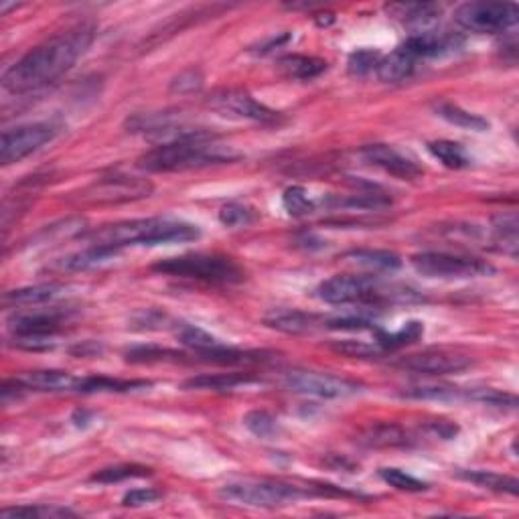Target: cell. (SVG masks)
<instances>
[{
	"label": "cell",
	"mask_w": 519,
	"mask_h": 519,
	"mask_svg": "<svg viewBox=\"0 0 519 519\" xmlns=\"http://www.w3.org/2000/svg\"><path fill=\"white\" fill-rule=\"evenodd\" d=\"M94 23H80L64 33L55 34L25 53L15 65L3 75V88L11 94H27L53 84L65 75L84 55L95 37Z\"/></svg>",
	"instance_id": "1"
},
{
	"label": "cell",
	"mask_w": 519,
	"mask_h": 519,
	"mask_svg": "<svg viewBox=\"0 0 519 519\" xmlns=\"http://www.w3.org/2000/svg\"><path fill=\"white\" fill-rule=\"evenodd\" d=\"M238 158L240 155L233 149L218 144L216 136L202 130L179 141L158 144L138 158V167L149 172H177L233 163Z\"/></svg>",
	"instance_id": "2"
},
{
	"label": "cell",
	"mask_w": 519,
	"mask_h": 519,
	"mask_svg": "<svg viewBox=\"0 0 519 519\" xmlns=\"http://www.w3.org/2000/svg\"><path fill=\"white\" fill-rule=\"evenodd\" d=\"M202 230L187 221L150 218L133 219L122 224L108 225L92 233V244L112 246L122 250L126 246H163V244H185V241L199 240Z\"/></svg>",
	"instance_id": "3"
},
{
	"label": "cell",
	"mask_w": 519,
	"mask_h": 519,
	"mask_svg": "<svg viewBox=\"0 0 519 519\" xmlns=\"http://www.w3.org/2000/svg\"><path fill=\"white\" fill-rule=\"evenodd\" d=\"M318 299L327 304H384L418 302L422 296L404 286L382 285L373 276L339 274L324 280L317 290Z\"/></svg>",
	"instance_id": "4"
},
{
	"label": "cell",
	"mask_w": 519,
	"mask_h": 519,
	"mask_svg": "<svg viewBox=\"0 0 519 519\" xmlns=\"http://www.w3.org/2000/svg\"><path fill=\"white\" fill-rule=\"evenodd\" d=\"M152 270L158 274L207 282V285H238L246 272L232 258L219 254H185L156 262Z\"/></svg>",
	"instance_id": "5"
},
{
	"label": "cell",
	"mask_w": 519,
	"mask_h": 519,
	"mask_svg": "<svg viewBox=\"0 0 519 519\" xmlns=\"http://www.w3.org/2000/svg\"><path fill=\"white\" fill-rule=\"evenodd\" d=\"M313 495L309 489L285 481H268V479H241L225 483L219 487V497L227 503L246 505V508H282Z\"/></svg>",
	"instance_id": "6"
},
{
	"label": "cell",
	"mask_w": 519,
	"mask_h": 519,
	"mask_svg": "<svg viewBox=\"0 0 519 519\" xmlns=\"http://www.w3.org/2000/svg\"><path fill=\"white\" fill-rule=\"evenodd\" d=\"M410 262L414 270L426 279H475L495 272L485 260L446 252H422L412 256Z\"/></svg>",
	"instance_id": "7"
},
{
	"label": "cell",
	"mask_w": 519,
	"mask_h": 519,
	"mask_svg": "<svg viewBox=\"0 0 519 519\" xmlns=\"http://www.w3.org/2000/svg\"><path fill=\"white\" fill-rule=\"evenodd\" d=\"M286 390L301 393V396L321 398V400H339L355 396L363 390L359 382H353L347 378H339L333 373L323 371H309V370H293L288 371L285 379Z\"/></svg>",
	"instance_id": "8"
},
{
	"label": "cell",
	"mask_w": 519,
	"mask_h": 519,
	"mask_svg": "<svg viewBox=\"0 0 519 519\" xmlns=\"http://www.w3.org/2000/svg\"><path fill=\"white\" fill-rule=\"evenodd\" d=\"M456 23L473 33H503L519 20L515 3H467L454 12Z\"/></svg>",
	"instance_id": "9"
},
{
	"label": "cell",
	"mask_w": 519,
	"mask_h": 519,
	"mask_svg": "<svg viewBox=\"0 0 519 519\" xmlns=\"http://www.w3.org/2000/svg\"><path fill=\"white\" fill-rule=\"evenodd\" d=\"M57 133L59 128L51 122H34L6 130L3 134V142H0V161H3V164L23 161L25 156L50 144Z\"/></svg>",
	"instance_id": "10"
},
{
	"label": "cell",
	"mask_w": 519,
	"mask_h": 519,
	"mask_svg": "<svg viewBox=\"0 0 519 519\" xmlns=\"http://www.w3.org/2000/svg\"><path fill=\"white\" fill-rule=\"evenodd\" d=\"M210 106L216 112L232 118H240V120H252V122H276L279 120V112L270 110L264 103H260L244 89H221L210 98Z\"/></svg>",
	"instance_id": "11"
},
{
	"label": "cell",
	"mask_w": 519,
	"mask_h": 519,
	"mask_svg": "<svg viewBox=\"0 0 519 519\" xmlns=\"http://www.w3.org/2000/svg\"><path fill=\"white\" fill-rule=\"evenodd\" d=\"M398 368L424 376H446V373H459L473 365V359L454 351H422L414 355L400 357Z\"/></svg>",
	"instance_id": "12"
},
{
	"label": "cell",
	"mask_w": 519,
	"mask_h": 519,
	"mask_svg": "<svg viewBox=\"0 0 519 519\" xmlns=\"http://www.w3.org/2000/svg\"><path fill=\"white\" fill-rule=\"evenodd\" d=\"M150 183L134 177H106L84 191L81 199L89 203H124L149 197Z\"/></svg>",
	"instance_id": "13"
},
{
	"label": "cell",
	"mask_w": 519,
	"mask_h": 519,
	"mask_svg": "<svg viewBox=\"0 0 519 519\" xmlns=\"http://www.w3.org/2000/svg\"><path fill=\"white\" fill-rule=\"evenodd\" d=\"M359 155H362L365 163L385 171L387 175L404 179V181H414V179L424 175V171L412 158L404 156L402 152L387 147V144H370V147H363Z\"/></svg>",
	"instance_id": "14"
},
{
	"label": "cell",
	"mask_w": 519,
	"mask_h": 519,
	"mask_svg": "<svg viewBox=\"0 0 519 519\" xmlns=\"http://www.w3.org/2000/svg\"><path fill=\"white\" fill-rule=\"evenodd\" d=\"M462 43V39L454 37V34H446V33H418L412 34L410 39H406V43H402L404 51L412 55L414 59H426V57H439V55L451 53L456 47Z\"/></svg>",
	"instance_id": "15"
},
{
	"label": "cell",
	"mask_w": 519,
	"mask_h": 519,
	"mask_svg": "<svg viewBox=\"0 0 519 519\" xmlns=\"http://www.w3.org/2000/svg\"><path fill=\"white\" fill-rule=\"evenodd\" d=\"M67 315L59 310L51 313H33V315H17L11 318V329L15 337H55L61 331L64 318Z\"/></svg>",
	"instance_id": "16"
},
{
	"label": "cell",
	"mask_w": 519,
	"mask_h": 519,
	"mask_svg": "<svg viewBox=\"0 0 519 519\" xmlns=\"http://www.w3.org/2000/svg\"><path fill=\"white\" fill-rule=\"evenodd\" d=\"M264 323L270 329L280 331V333L302 335V333H310V331H315L318 327V323H321V318L315 315L302 313V310H296V309H280L266 315Z\"/></svg>",
	"instance_id": "17"
},
{
	"label": "cell",
	"mask_w": 519,
	"mask_h": 519,
	"mask_svg": "<svg viewBox=\"0 0 519 519\" xmlns=\"http://www.w3.org/2000/svg\"><path fill=\"white\" fill-rule=\"evenodd\" d=\"M20 379H23V384L29 387V390L34 392H78L80 384V378L61 370L29 371Z\"/></svg>",
	"instance_id": "18"
},
{
	"label": "cell",
	"mask_w": 519,
	"mask_h": 519,
	"mask_svg": "<svg viewBox=\"0 0 519 519\" xmlns=\"http://www.w3.org/2000/svg\"><path fill=\"white\" fill-rule=\"evenodd\" d=\"M252 384H260V378L252 376V373H203V376L191 378L185 382L187 390H213V392H225V390H238V387H246Z\"/></svg>",
	"instance_id": "19"
},
{
	"label": "cell",
	"mask_w": 519,
	"mask_h": 519,
	"mask_svg": "<svg viewBox=\"0 0 519 519\" xmlns=\"http://www.w3.org/2000/svg\"><path fill=\"white\" fill-rule=\"evenodd\" d=\"M418 61L412 57L410 53L404 51L402 47H398L396 51L379 59V65L376 69L378 78L385 81V84H400L408 78H412L414 69H416Z\"/></svg>",
	"instance_id": "20"
},
{
	"label": "cell",
	"mask_w": 519,
	"mask_h": 519,
	"mask_svg": "<svg viewBox=\"0 0 519 519\" xmlns=\"http://www.w3.org/2000/svg\"><path fill=\"white\" fill-rule=\"evenodd\" d=\"M456 477L462 481L473 483L477 487L497 491V493H508V495H517L519 483L514 477L500 475L495 470H473V469H459L456 470Z\"/></svg>",
	"instance_id": "21"
},
{
	"label": "cell",
	"mask_w": 519,
	"mask_h": 519,
	"mask_svg": "<svg viewBox=\"0 0 519 519\" xmlns=\"http://www.w3.org/2000/svg\"><path fill=\"white\" fill-rule=\"evenodd\" d=\"M118 254H120L118 248L92 244L89 248H86V250L67 256V258L59 262V266L64 270H69V272H80V270H88V268L106 264V262L114 260Z\"/></svg>",
	"instance_id": "22"
},
{
	"label": "cell",
	"mask_w": 519,
	"mask_h": 519,
	"mask_svg": "<svg viewBox=\"0 0 519 519\" xmlns=\"http://www.w3.org/2000/svg\"><path fill=\"white\" fill-rule=\"evenodd\" d=\"M282 72L286 78L299 80V81H310L327 72L329 64L318 57H309V55H286L279 61Z\"/></svg>",
	"instance_id": "23"
},
{
	"label": "cell",
	"mask_w": 519,
	"mask_h": 519,
	"mask_svg": "<svg viewBox=\"0 0 519 519\" xmlns=\"http://www.w3.org/2000/svg\"><path fill=\"white\" fill-rule=\"evenodd\" d=\"M400 396L408 400H432V402H454L467 400V390L451 384H414L404 387Z\"/></svg>",
	"instance_id": "24"
},
{
	"label": "cell",
	"mask_w": 519,
	"mask_h": 519,
	"mask_svg": "<svg viewBox=\"0 0 519 519\" xmlns=\"http://www.w3.org/2000/svg\"><path fill=\"white\" fill-rule=\"evenodd\" d=\"M149 382H141V379H114L106 376H88L80 378L78 384V393H98V392H134L142 390V387H149Z\"/></svg>",
	"instance_id": "25"
},
{
	"label": "cell",
	"mask_w": 519,
	"mask_h": 519,
	"mask_svg": "<svg viewBox=\"0 0 519 519\" xmlns=\"http://www.w3.org/2000/svg\"><path fill=\"white\" fill-rule=\"evenodd\" d=\"M359 442L370 448H393V446H406L410 439L408 432L398 424H378L371 426L363 432Z\"/></svg>",
	"instance_id": "26"
},
{
	"label": "cell",
	"mask_w": 519,
	"mask_h": 519,
	"mask_svg": "<svg viewBox=\"0 0 519 519\" xmlns=\"http://www.w3.org/2000/svg\"><path fill=\"white\" fill-rule=\"evenodd\" d=\"M436 114H439L442 120H446L453 126H459L462 130H473V133H485L489 130V122L479 114L469 112V110L456 106V103H439L436 106Z\"/></svg>",
	"instance_id": "27"
},
{
	"label": "cell",
	"mask_w": 519,
	"mask_h": 519,
	"mask_svg": "<svg viewBox=\"0 0 519 519\" xmlns=\"http://www.w3.org/2000/svg\"><path fill=\"white\" fill-rule=\"evenodd\" d=\"M179 339H181V343L185 347H189L197 353V357H203L207 359L211 355V353H216L218 349L225 347V343H221L218 337H213L207 333V331L199 329V327H193V324H183L181 329H179Z\"/></svg>",
	"instance_id": "28"
},
{
	"label": "cell",
	"mask_w": 519,
	"mask_h": 519,
	"mask_svg": "<svg viewBox=\"0 0 519 519\" xmlns=\"http://www.w3.org/2000/svg\"><path fill=\"white\" fill-rule=\"evenodd\" d=\"M61 293L59 285H37V286H25L11 290L4 294V302L17 304V307H29V304H43L47 301H53L55 296Z\"/></svg>",
	"instance_id": "29"
},
{
	"label": "cell",
	"mask_w": 519,
	"mask_h": 519,
	"mask_svg": "<svg viewBox=\"0 0 519 519\" xmlns=\"http://www.w3.org/2000/svg\"><path fill=\"white\" fill-rule=\"evenodd\" d=\"M422 335H424V323L420 321L406 323L398 333H384V331L378 329V347L382 351H396L410 343H416Z\"/></svg>",
	"instance_id": "30"
},
{
	"label": "cell",
	"mask_w": 519,
	"mask_h": 519,
	"mask_svg": "<svg viewBox=\"0 0 519 519\" xmlns=\"http://www.w3.org/2000/svg\"><path fill=\"white\" fill-rule=\"evenodd\" d=\"M428 150H431V155L434 158H439L446 169L461 171V169L470 167V158L467 156L465 149H462L459 142L434 141V142H428Z\"/></svg>",
	"instance_id": "31"
},
{
	"label": "cell",
	"mask_w": 519,
	"mask_h": 519,
	"mask_svg": "<svg viewBox=\"0 0 519 519\" xmlns=\"http://www.w3.org/2000/svg\"><path fill=\"white\" fill-rule=\"evenodd\" d=\"M345 258L373 270H398L402 266V258L390 250H351L345 254Z\"/></svg>",
	"instance_id": "32"
},
{
	"label": "cell",
	"mask_w": 519,
	"mask_h": 519,
	"mask_svg": "<svg viewBox=\"0 0 519 519\" xmlns=\"http://www.w3.org/2000/svg\"><path fill=\"white\" fill-rule=\"evenodd\" d=\"M75 515L72 509L57 508V505H19V508H6L0 511L3 519H31V517H67Z\"/></svg>",
	"instance_id": "33"
},
{
	"label": "cell",
	"mask_w": 519,
	"mask_h": 519,
	"mask_svg": "<svg viewBox=\"0 0 519 519\" xmlns=\"http://www.w3.org/2000/svg\"><path fill=\"white\" fill-rule=\"evenodd\" d=\"M141 477H150V469L142 465H116L106 467L92 475L94 483H102V485H112V483H122L126 479H141Z\"/></svg>",
	"instance_id": "34"
},
{
	"label": "cell",
	"mask_w": 519,
	"mask_h": 519,
	"mask_svg": "<svg viewBox=\"0 0 519 519\" xmlns=\"http://www.w3.org/2000/svg\"><path fill=\"white\" fill-rule=\"evenodd\" d=\"M282 205H285L288 216H293V218L309 216V213H313L317 210V202L310 199L309 191L301 185L288 187V189L285 191V195H282Z\"/></svg>",
	"instance_id": "35"
},
{
	"label": "cell",
	"mask_w": 519,
	"mask_h": 519,
	"mask_svg": "<svg viewBox=\"0 0 519 519\" xmlns=\"http://www.w3.org/2000/svg\"><path fill=\"white\" fill-rule=\"evenodd\" d=\"M390 12L393 17H400L404 23H414V25H424L431 23L436 17L440 15V9L436 4H393L390 6Z\"/></svg>",
	"instance_id": "36"
},
{
	"label": "cell",
	"mask_w": 519,
	"mask_h": 519,
	"mask_svg": "<svg viewBox=\"0 0 519 519\" xmlns=\"http://www.w3.org/2000/svg\"><path fill=\"white\" fill-rule=\"evenodd\" d=\"M379 477H382L390 487L398 491H406V493H422V491L428 489V483L408 475L402 469H393V467L379 469Z\"/></svg>",
	"instance_id": "37"
},
{
	"label": "cell",
	"mask_w": 519,
	"mask_h": 519,
	"mask_svg": "<svg viewBox=\"0 0 519 519\" xmlns=\"http://www.w3.org/2000/svg\"><path fill=\"white\" fill-rule=\"evenodd\" d=\"M244 426L258 439H274L276 432H279V420H276L272 414L254 410L248 412L244 416Z\"/></svg>",
	"instance_id": "38"
},
{
	"label": "cell",
	"mask_w": 519,
	"mask_h": 519,
	"mask_svg": "<svg viewBox=\"0 0 519 519\" xmlns=\"http://www.w3.org/2000/svg\"><path fill=\"white\" fill-rule=\"evenodd\" d=\"M467 400L470 402H479L485 406H497V408H515L517 400L511 393H505L493 387H470L467 390Z\"/></svg>",
	"instance_id": "39"
},
{
	"label": "cell",
	"mask_w": 519,
	"mask_h": 519,
	"mask_svg": "<svg viewBox=\"0 0 519 519\" xmlns=\"http://www.w3.org/2000/svg\"><path fill=\"white\" fill-rule=\"evenodd\" d=\"M495 240L497 244H501L503 252H508L509 256L517 254V219L515 216L509 218H501L495 224Z\"/></svg>",
	"instance_id": "40"
},
{
	"label": "cell",
	"mask_w": 519,
	"mask_h": 519,
	"mask_svg": "<svg viewBox=\"0 0 519 519\" xmlns=\"http://www.w3.org/2000/svg\"><path fill=\"white\" fill-rule=\"evenodd\" d=\"M331 349H333L335 353H341V355H347L351 359H373L384 353L379 347H373V345L363 343V341H353V339L331 343Z\"/></svg>",
	"instance_id": "41"
},
{
	"label": "cell",
	"mask_w": 519,
	"mask_h": 519,
	"mask_svg": "<svg viewBox=\"0 0 519 519\" xmlns=\"http://www.w3.org/2000/svg\"><path fill=\"white\" fill-rule=\"evenodd\" d=\"M379 59L382 55L373 50H359L355 53L349 55V73L357 75V78H363V75H370L371 72H376L379 65Z\"/></svg>",
	"instance_id": "42"
},
{
	"label": "cell",
	"mask_w": 519,
	"mask_h": 519,
	"mask_svg": "<svg viewBox=\"0 0 519 519\" xmlns=\"http://www.w3.org/2000/svg\"><path fill=\"white\" fill-rule=\"evenodd\" d=\"M203 81H205V75L202 69L197 67H189L181 72L179 75H175L171 81V92L172 94H193V92H199V89L203 88Z\"/></svg>",
	"instance_id": "43"
},
{
	"label": "cell",
	"mask_w": 519,
	"mask_h": 519,
	"mask_svg": "<svg viewBox=\"0 0 519 519\" xmlns=\"http://www.w3.org/2000/svg\"><path fill=\"white\" fill-rule=\"evenodd\" d=\"M254 211L250 207L246 205H240V203H227L221 207L219 211V221L224 224L225 227H244V225H250L254 221Z\"/></svg>",
	"instance_id": "44"
},
{
	"label": "cell",
	"mask_w": 519,
	"mask_h": 519,
	"mask_svg": "<svg viewBox=\"0 0 519 519\" xmlns=\"http://www.w3.org/2000/svg\"><path fill=\"white\" fill-rule=\"evenodd\" d=\"M327 327L339 329V331H365V329H376V324L365 317H341V318H331V321H327Z\"/></svg>",
	"instance_id": "45"
},
{
	"label": "cell",
	"mask_w": 519,
	"mask_h": 519,
	"mask_svg": "<svg viewBox=\"0 0 519 519\" xmlns=\"http://www.w3.org/2000/svg\"><path fill=\"white\" fill-rule=\"evenodd\" d=\"M158 500H161V493H158L156 489H133L124 495L122 505H126V508H141V505L155 503Z\"/></svg>",
	"instance_id": "46"
},
{
	"label": "cell",
	"mask_w": 519,
	"mask_h": 519,
	"mask_svg": "<svg viewBox=\"0 0 519 519\" xmlns=\"http://www.w3.org/2000/svg\"><path fill=\"white\" fill-rule=\"evenodd\" d=\"M431 431H432L436 436H440V439L448 440V439H454V434L459 432V428H456L454 424H451V422L439 420V422H432V424H431Z\"/></svg>",
	"instance_id": "47"
}]
</instances>
